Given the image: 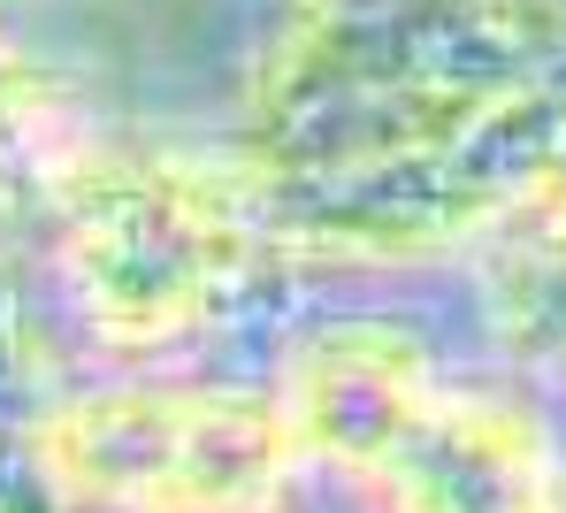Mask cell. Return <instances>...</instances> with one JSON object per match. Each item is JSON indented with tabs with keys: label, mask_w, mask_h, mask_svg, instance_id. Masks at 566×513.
Returning <instances> with one entry per match:
<instances>
[{
	"label": "cell",
	"mask_w": 566,
	"mask_h": 513,
	"mask_svg": "<svg viewBox=\"0 0 566 513\" xmlns=\"http://www.w3.org/2000/svg\"><path fill=\"white\" fill-rule=\"evenodd\" d=\"M306 483L353 513H566V407L390 300H306L261 360Z\"/></svg>",
	"instance_id": "cell-3"
},
{
	"label": "cell",
	"mask_w": 566,
	"mask_h": 513,
	"mask_svg": "<svg viewBox=\"0 0 566 513\" xmlns=\"http://www.w3.org/2000/svg\"><path fill=\"white\" fill-rule=\"evenodd\" d=\"M15 452L62 513H291L306 460L261 368H93L15 413Z\"/></svg>",
	"instance_id": "cell-4"
},
{
	"label": "cell",
	"mask_w": 566,
	"mask_h": 513,
	"mask_svg": "<svg viewBox=\"0 0 566 513\" xmlns=\"http://www.w3.org/2000/svg\"><path fill=\"white\" fill-rule=\"evenodd\" d=\"M0 345H8V322H0Z\"/></svg>",
	"instance_id": "cell-6"
},
{
	"label": "cell",
	"mask_w": 566,
	"mask_h": 513,
	"mask_svg": "<svg viewBox=\"0 0 566 513\" xmlns=\"http://www.w3.org/2000/svg\"><path fill=\"white\" fill-rule=\"evenodd\" d=\"M0 31H15V15H8V0H0Z\"/></svg>",
	"instance_id": "cell-5"
},
{
	"label": "cell",
	"mask_w": 566,
	"mask_h": 513,
	"mask_svg": "<svg viewBox=\"0 0 566 513\" xmlns=\"http://www.w3.org/2000/svg\"><path fill=\"white\" fill-rule=\"evenodd\" d=\"M93 368H199L306 307L298 253L230 138L99 115L62 161L31 269Z\"/></svg>",
	"instance_id": "cell-2"
},
{
	"label": "cell",
	"mask_w": 566,
	"mask_h": 513,
	"mask_svg": "<svg viewBox=\"0 0 566 513\" xmlns=\"http://www.w3.org/2000/svg\"><path fill=\"white\" fill-rule=\"evenodd\" d=\"M222 138L306 284L452 276L566 138V0H269Z\"/></svg>",
	"instance_id": "cell-1"
}]
</instances>
